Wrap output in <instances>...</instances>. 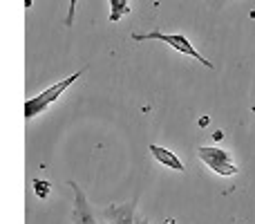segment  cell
I'll list each match as a JSON object with an SVG mask.
<instances>
[{
    "mask_svg": "<svg viewBox=\"0 0 255 224\" xmlns=\"http://www.w3.org/2000/svg\"><path fill=\"white\" fill-rule=\"evenodd\" d=\"M132 40H136V43H143V40H161V43L170 45L172 49L186 54V56L197 58V63H202L204 67L213 70V63H208L206 58H204L202 54H199L197 49L190 45V40L186 38V36H181V34H161V31H148V34H132Z\"/></svg>",
    "mask_w": 255,
    "mask_h": 224,
    "instance_id": "1",
    "label": "cell"
},
{
    "mask_svg": "<svg viewBox=\"0 0 255 224\" xmlns=\"http://www.w3.org/2000/svg\"><path fill=\"white\" fill-rule=\"evenodd\" d=\"M79 76H81V72H74L72 76L58 81V83H54L52 88H47L45 92H40L38 97L27 99V101H25V119H31V117H36V114H40L43 110H47V108L52 106V103L56 101V99L61 97V94L65 92V90L70 88V85L74 83L76 79H79Z\"/></svg>",
    "mask_w": 255,
    "mask_h": 224,
    "instance_id": "2",
    "label": "cell"
},
{
    "mask_svg": "<svg viewBox=\"0 0 255 224\" xmlns=\"http://www.w3.org/2000/svg\"><path fill=\"white\" fill-rule=\"evenodd\" d=\"M197 155L213 173H217V175L231 177V175L238 173V166L231 162L229 153L222 150V148H215V146H202V148H197Z\"/></svg>",
    "mask_w": 255,
    "mask_h": 224,
    "instance_id": "3",
    "label": "cell"
},
{
    "mask_svg": "<svg viewBox=\"0 0 255 224\" xmlns=\"http://www.w3.org/2000/svg\"><path fill=\"white\" fill-rule=\"evenodd\" d=\"M72 189H74V211H72V220L74 224H97V218H94L92 209H90L88 200H85L83 191L72 182Z\"/></svg>",
    "mask_w": 255,
    "mask_h": 224,
    "instance_id": "4",
    "label": "cell"
},
{
    "mask_svg": "<svg viewBox=\"0 0 255 224\" xmlns=\"http://www.w3.org/2000/svg\"><path fill=\"white\" fill-rule=\"evenodd\" d=\"M150 153H152V157L157 159L159 164H163V166H168V168H172V171H184V164L179 162V157H177L175 153H170L168 148H161V146H150Z\"/></svg>",
    "mask_w": 255,
    "mask_h": 224,
    "instance_id": "5",
    "label": "cell"
},
{
    "mask_svg": "<svg viewBox=\"0 0 255 224\" xmlns=\"http://www.w3.org/2000/svg\"><path fill=\"white\" fill-rule=\"evenodd\" d=\"M106 218L110 220V224H134V207L132 204H119L112 207L106 213Z\"/></svg>",
    "mask_w": 255,
    "mask_h": 224,
    "instance_id": "6",
    "label": "cell"
},
{
    "mask_svg": "<svg viewBox=\"0 0 255 224\" xmlns=\"http://www.w3.org/2000/svg\"><path fill=\"white\" fill-rule=\"evenodd\" d=\"M110 2V22H117L130 11V4L128 0H108Z\"/></svg>",
    "mask_w": 255,
    "mask_h": 224,
    "instance_id": "7",
    "label": "cell"
},
{
    "mask_svg": "<svg viewBox=\"0 0 255 224\" xmlns=\"http://www.w3.org/2000/svg\"><path fill=\"white\" fill-rule=\"evenodd\" d=\"M74 9H76V0H70V9H67V18H65L67 27H72V22H74Z\"/></svg>",
    "mask_w": 255,
    "mask_h": 224,
    "instance_id": "8",
    "label": "cell"
},
{
    "mask_svg": "<svg viewBox=\"0 0 255 224\" xmlns=\"http://www.w3.org/2000/svg\"><path fill=\"white\" fill-rule=\"evenodd\" d=\"M143 224H148V222H143Z\"/></svg>",
    "mask_w": 255,
    "mask_h": 224,
    "instance_id": "9",
    "label": "cell"
}]
</instances>
